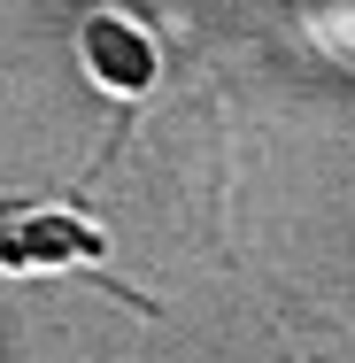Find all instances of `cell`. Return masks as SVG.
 Instances as JSON below:
<instances>
[{
    "instance_id": "obj_2",
    "label": "cell",
    "mask_w": 355,
    "mask_h": 363,
    "mask_svg": "<svg viewBox=\"0 0 355 363\" xmlns=\"http://www.w3.org/2000/svg\"><path fill=\"white\" fill-rule=\"evenodd\" d=\"M77 62H85V77L101 93L140 101V93H154V77H162V47H154V31H147L140 16L101 8V16L77 23Z\"/></svg>"
},
{
    "instance_id": "obj_1",
    "label": "cell",
    "mask_w": 355,
    "mask_h": 363,
    "mask_svg": "<svg viewBox=\"0 0 355 363\" xmlns=\"http://www.w3.org/2000/svg\"><path fill=\"white\" fill-rule=\"evenodd\" d=\"M108 232L77 209H8L0 217V271L8 279H47V271H101Z\"/></svg>"
}]
</instances>
